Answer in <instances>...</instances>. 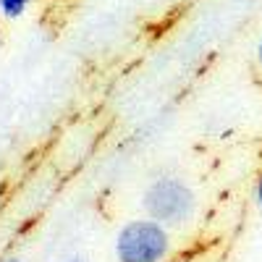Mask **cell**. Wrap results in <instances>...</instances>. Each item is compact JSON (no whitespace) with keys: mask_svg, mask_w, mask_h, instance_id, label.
Returning a JSON list of instances; mask_svg holds the SVG:
<instances>
[{"mask_svg":"<svg viewBox=\"0 0 262 262\" xmlns=\"http://www.w3.org/2000/svg\"><path fill=\"white\" fill-rule=\"evenodd\" d=\"M6 262H21V259H6Z\"/></svg>","mask_w":262,"mask_h":262,"instance_id":"7","label":"cell"},{"mask_svg":"<svg viewBox=\"0 0 262 262\" xmlns=\"http://www.w3.org/2000/svg\"><path fill=\"white\" fill-rule=\"evenodd\" d=\"M257 58H259V66H262V42H259V50H257Z\"/></svg>","mask_w":262,"mask_h":262,"instance_id":"5","label":"cell"},{"mask_svg":"<svg viewBox=\"0 0 262 262\" xmlns=\"http://www.w3.org/2000/svg\"><path fill=\"white\" fill-rule=\"evenodd\" d=\"M29 3L32 0H0V11H3L6 18H18V16H24Z\"/></svg>","mask_w":262,"mask_h":262,"instance_id":"3","label":"cell"},{"mask_svg":"<svg viewBox=\"0 0 262 262\" xmlns=\"http://www.w3.org/2000/svg\"><path fill=\"white\" fill-rule=\"evenodd\" d=\"M170 252V238L158 221H131L118 231V262H163Z\"/></svg>","mask_w":262,"mask_h":262,"instance_id":"1","label":"cell"},{"mask_svg":"<svg viewBox=\"0 0 262 262\" xmlns=\"http://www.w3.org/2000/svg\"><path fill=\"white\" fill-rule=\"evenodd\" d=\"M254 200H257V205L262 207V176L257 179V189H254Z\"/></svg>","mask_w":262,"mask_h":262,"instance_id":"4","label":"cell"},{"mask_svg":"<svg viewBox=\"0 0 262 262\" xmlns=\"http://www.w3.org/2000/svg\"><path fill=\"white\" fill-rule=\"evenodd\" d=\"M69 262H86V259H79V257H74V259H69Z\"/></svg>","mask_w":262,"mask_h":262,"instance_id":"6","label":"cell"},{"mask_svg":"<svg viewBox=\"0 0 262 262\" xmlns=\"http://www.w3.org/2000/svg\"><path fill=\"white\" fill-rule=\"evenodd\" d=\"M144 207L152 221L163 226H181L194 215L196 200L189 184L181 179H158L144 191Z\"/></svg>","mask_w":262,"mask_h":262,"instance_id":"2","label":"cell"}]
</instances>
